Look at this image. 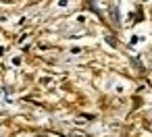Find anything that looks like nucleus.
I'll list each match as a JSON object with an SVG mask.
<instances>
[{
  "mask_svg": "<svg viewBox=\"0 0 152 137\" xmlns=\"http://www.w3.org/2000/svg\"><path fill=\"white\" fill-rule=\"evenodd\" d=\"M67 2L69 0H58V7H67Z\"/></svg>",
  "mask_w": 152,
  "mask_h": 137,
  "instance_id": "obj_1",
  "label": "nucleus"
}]
</instances>
